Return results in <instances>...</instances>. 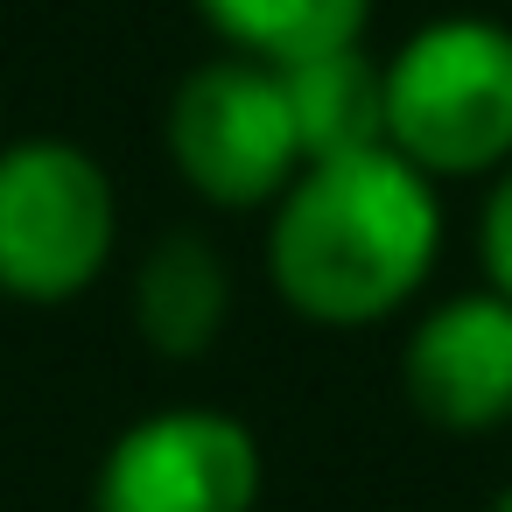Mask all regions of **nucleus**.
Segmentation results:
<instances>
[{"instance_id":"obj_1","label":"nucleus","mask_w":512,"mask_h":512,"mask_svg":"<svg viewBox=\"0 0 512 512\" xmlns=\"http://www.w3.org/2000/svg\"><path fill=\"white\" fill-rule=\"evenodd\" d=\"M435 246H442L435 183L393 148H358L302 162V176L274 197L267 281L295 316L323 330H365L386 323L428 281Z\"/></svg>"},{"instance_id":"obj_2","label":"nucleus","mask_w":512,"mask_h":512,"mask_svg":"<svg viewBox=\"0 0 512 512\" xmlns=\"http://www.w3.org/2000/svg\"><path fill=\"white\" fill-rule=\"evenodd\" d=\"M386 148L428 183L498 176L512 162V29L484 15L414 29L386 64Z\"/></svg>"},{"instance_id":"obj_3","label":"nucleus","mask_w":512,"mask_h":512,"mask_svg":"<svg viewBox=\"0 0 512 512\" xmlns=\"http://www.w3.org/2000/svg\"><path fill=\"white\" fill-rule=\"evenodd\" d=\"M120 204L106 169L71 141L0 148V288L15 302H71L113 260Z\"/></svg>"},{"instance_id":"obj_4","label":"nucleus","mask_w":512,"mask_h":512,"mask_svg":"<svg viewBox=\"0 0 512 512\" xmlns=\"http://www.w3.org/2000/svg\"><path fill=\"white\" fill-rule=\"evenodd\" d=\"M169 155L183 183L218 211H260L302 176V141L288 120L281 71L218 57L190 71L169 99Z\"/></svg>"},{"instance_id":"obj_5","label":"nucleus","mask_w":512,"mask_h":512,"mask_svg":"<svg viewBox=\"0 0 512 512\" xmlns=\"http://www.w3.org/2000/svg\"><path fill=\"white\" fill-rule=\"evenodd\" d=\"M260 442L211 407H169L134 421L92 484V512H253Z\"/></svg>"},{"instance_id":"obj_6","label":"nucleus","mask_w":512,"mask_h":512,"mask_svg":"<svg viewBox=\"0 0 512 512\" xmlns=\"http://www.w3.org/2000/svg\"><path fill=\"white\" fill-rule=\"evenodd\" d=\"M407 400L449 435H484L512 421V302L477 288L428 309L400 358Z\"/></svg>"},{"instance_id":"obj_7","label":"nucleus","mask_w":512,"mask_h":512,"mask_svg":"<svg viewBox=\"0 0 512 512\" xmlns=\"http://www.w3.org/2000/svg\"><path fill=\"white\" fill-rule=\"evenodd\" d=\"M225 309H232V274L211 239L176 232L148 253L134 281V323L162 358H204L225 330Z\"/></svg>"},{"instance_id":"obj_8","label":"nucleus","mask_w":512,"mask_h":512,"mask_svg":"<svg viewBox=\"0 0 512 512\" xmlns=\"http://www.w3.org/2000/svg\"><path fill=\"white\" fill-rule=\"evenodd\" d=\"M281 92H288L302 162L386 148V64H372L365 50H330L281 71Z\"/></svg>"},{"instance_id":"obj_9","label":"nucleus","mask_w":512,"mask_h":512,"mask_svg":"<svg viewBox=\"0 0 512 512\" xmlns=\"http://www.w3.org/2000/svg\"><path fill=\"white\" fill-rule=\"evenodd\" d=\"M211 36L267 71H295L330 50H358L372 0H197Z\"/></svg>"},{"instance_id":"obj_10","label":"nucleus","mask_w":512,"mask_h":512,"mask_svg":"<svg viewBox=\"0 0 512 512\" xmlns=\"http://www.w3.org/2000/svg\"><path fill=\"white\" fill-rule=\"evenodd\" d=\"M477 260L491 274V295L512 302V162L498 169L491 197H484V218H477Z\"/></svg>"},{"instance_id":"obj_11","label":"nucleus","mask_w":512,"mask_h":512,"mask_svg":"<svg viewBox=\"0 0 512 512\" xmlns=\"http://www.w3.org/2000/svg\"><path fill=\"white\" fill-rule=\"evenodd\" d=\"M491 512H512V484H505V491H498V498H491Z\"/></svg>"}]
</instances>
